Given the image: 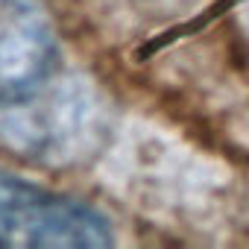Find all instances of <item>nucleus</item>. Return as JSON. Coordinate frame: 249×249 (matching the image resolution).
<instances>
[{
    "mask_svg": "<svg viewBox=\"0 0 249 249\" xmlns=\"http://www.w3.org/2000/svg\"><path fill=\"white\" fill-rule=\"evenodd\" d=\"M0 243L6 246H111V223L82 199L53 194L0 170Z\"/></svg>",
    "mask_w": 249,
    "mask_h": 249,
    "instance_id": "1",
    "label": "nucleus"
},
{
    "mask_svg": "<svg viewBox=\"0 0 249 249\" xmlns=\"http://www.w3.org/2000/svg\"><path fill=\"white\" fill-rule=\"evenodd\" d=\"M56 68V36L30 0H0V106L33 100Z\"/></svg>",
    "mask_w": 249,
    "mask_h": 249,
    "instance_id": "2",
    "label": "nucleus"
}]
</instances>
